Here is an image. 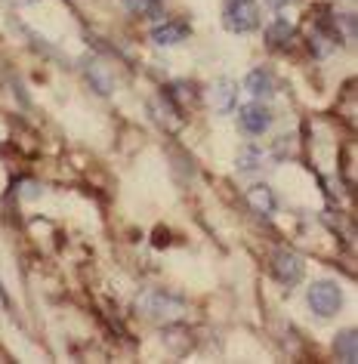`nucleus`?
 <instances>
[{"mask_svg": "<svg viewBox=\"0 0 358 364\" xmlns=\"http://www.w3.org/2000/svg\"><path fill=\"white\" fill-rule=\"evenodd\" d=\"M244 87H247V93H251L253 99H269L275 93V80H272V75L265 68H253L251 75H247Z\"/></svg>", "mask_w": 358, "mask_h": 364, "instance_id": "9", "label": "nucleus"}, {"mask_svg": "<svg viewBox=\"0 0 358 364\" xmlns=\"http://www.w3.org/2000/svg\"><path fill=\"white\" fill-rule=\"evenodd\" d=\"M247 204H251L253 213L272 216L275 207H278V198H275V192L269 186H251V188H247Z\"/></svg>", "mask_w": 358, "mask_h": 364, "instance_id": "6", "label": "nucleus"}, {"mask_svg": "<svg viewBox=\"0 0 358 364\" xmlns=\"http://www.w3.org/2000/svg\"><path fill=\"white\" fill-rule=\"evenodd\" d=\"M334 352L339 355V361L355 364V361H358V336H355V331H343V333H337V340H334Z\"/></svg>", "mask_w": 358, "mask_h": 364, "instance_id": "10", "label": "nucleus"}, {"mask_svg": "<svg viewBox=\"0 0 358 364\" xmlns=\"http://www.w3.org/2000/svg\"><path fill=\"white\" fill-rule=\"evenodd\" d=\"M272 272L278 275L281 284H300L302 275H306V266H302V259L297 257V253H290V250H278L272 257Z\"/></svg>", "mask_w": 358, "mask_h": 364, "instance_id": "4", "label": "nucleus"}, {"mask_svg": "<svg viewBox=\"0 0 358 364\" xmlns=\"http://www.w3.org/2000/svg\"><path fill=\"white\" fill-rule=\"evenodd\" d=\"M290 38H293V25L288 19H278L265 28V41H269V47H275V50L290 47Z\"/></svg>", "mask_w": 358, "mask_h": 364, "instance_id": "11", "label": "nucleus"}, {"mask_svg": "<svg viewBox=\"0 0 358 364\" xmlns=\"http://www.w3.org/2000/svg\"><path fill=\"white\" fill-rule=\"evenodd\" d=\"M265 4H269V6H272V10H281V6H288V4H290V0H265Z\"/></svg>", "mask_w": 358, "mask_h": 364, "instance_id": "14", "label": "nucleus"}, {"mask_svg": "<svg viewBox=\"0 0 358 364\" xmlns=\"http://www.w3.org/2000/svg\"><path fill=\"white\" fill-rule=\"evenodd\" d=\"M238 124H241V130L260 136L272 127V112L260 102H251V105H241V112H238Z\"/></svg>", "mask_w": 358, "mask_h": 364, "instance_id": "5", "label": "nucleus"}, {"mask_svg": "<svg viewBox=\"0 0 358 364\" xmlns=\"http://www.w3.org/2000/svg\"><path fill=\"white\" fill-rule=\"evenodd\" d=\"M260 161H263V154L256 149H244L241 154H238V170H241V173H253V170H260Z\"/></svg>", "mask_w": 358, "mask_h": 364, "instance_id": "13", "label": "nucleus"}, {"mask_svg": "<svg viewBox=\"0 0 358 364\" xmlns=\"http://www.w3.org/2000/svg\"><path fill=\"white\" fill-rule=\"evenodd\" d=\"M186 299L167 290H145L136 296V312L152 318V321H179L186 315Z\"/></svg>", "mask_w": 358, "mask_h": 364, "instance_id": "1", "label": "nucleus"}, {"mask_svg": "<svg viewBox=\"0 0 358 364\" xmlns=\"http://www.w3.org/2000/svg\"><path fill=\"white\" fill-rule=\"evenodd\" d=\"M235 96H238V84L232 77H219L214 84V105L219 114H228L235 108Z\"/></svg>", "mask_w": 358, "mask_h": 364, "instance_id": "8", "label": "nucleus"}, {"mask_svg": "<svg viewBox=\"0 0 358 364\" xmlns=\"http://www.w3.org/2000/svg\"><path fill=\"white\" fill-rule=\"evenodd\" d=\"M223 25L232 34H251L260 28V6L256 0H226Z\"/></svg>", "mask_w": 358, "mask_h": 364, "instance_id": "2", "label": "nucleus"}, {"mask_svg": "<svg viewBox=\"0 0 358 364\" xmlns=\"http://www.w3.org/2000/svg\"><path fill=\"white\" fill-rule=\"evenodd\" d=\"M189 38V25L186 22H164L158 28H152V41L158 47H177Z\"/></svg>", "mask_w": 358, "mask_h": 364, "instance_id": "7", "label": "nucleus"}, {"mask_svg": "<svg viewBox=\"0 0 358 364\" xmlns=\"http://www.w3.org/2000/svg\"><path fill=\"white\" fill-rule=\"evenodd\" d=\"M124 6L136 16H161L164 13L161 0H124Z\"/></svg>", "mask_w": 358, "mask_h": 364, "instance_id": "12", "label": "nucleus"}, {"mask_svg": "<svg viewBox=\"0 0 358 364\" xmlns=\"http://www.w3.org/2000/svg\"><path fill=\"white\" fill-rule=\"evenodd\" d=\"M309 309L318 318H334L339 309H343V290H339L337 281H315L309 287Z\"/></svg>", "mask_w": 358, "mask_h": 364, "instance_id": "3", "label": "nucleus"}]
</instances>
